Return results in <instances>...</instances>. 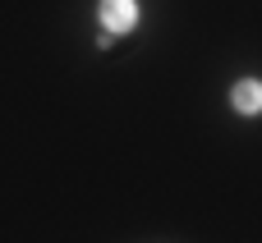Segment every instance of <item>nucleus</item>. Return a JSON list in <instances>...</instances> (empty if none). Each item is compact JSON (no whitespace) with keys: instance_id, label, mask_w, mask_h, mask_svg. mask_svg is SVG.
<instances>
[{"instance_id":"1","label":"nucleus","mask_w":262,"mask_h":243,"mask_svg":"<svg viewBox=\"0 0 262 243\" xmlns=\"http://www.w3.org/2000/svg\"><path fill=\"white\" fill-rule=\"evenodd\" d=\"M97 18L111 37H124L138 28V0H101L97 5Z\"/></svg>"},{"instance_id":"2","label":"nucleus","mask_w":262,"mask_h":243,"mask_svg":"<svg viewBox=\"0 0 262 243\" xmlns=\"http://www.w3.org/2000/svg\"><path fill=\"white\" fill-rule=\"evenodd\" d=\"M230 106H235L244 119L262 115V83H258V78H239V83L230 87Z\"/></svg>"}]
</instances>
